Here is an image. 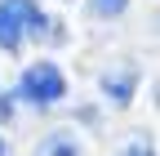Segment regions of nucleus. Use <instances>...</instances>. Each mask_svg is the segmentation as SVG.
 Returning a JSON list of instances; mask_svg holds the SVG:
<instances>
[{
	"mask_svg": "<svg viewBox=\"0 0 160 156\" xmlns=\"http://www.w3.org/2000/svg\"><path fill=\"white\" fill-rule=\"evenodd\" d=\"M13 107H18L13 94H5V98H0V121H13Z\"/></svg>",
	"mask_w": 160,
	"mask_h": 156,
	"instance_id": "nucleus-7",
	"label": "nucleus"
},
{
	"mask_svg": "<svg viewBox=\"0 0 160 156\" xmlns=\"http://www.w3.org/2000/svg\"><path fill=\"white\" fill-rule=\"evenodd\" d=\"M120 156H156V147H151L147 138H133V143H129L125 152H120Z\"/></svg>",
	"mask_w": 160,
	"mask_h": 156,
	"instance_id": "nucleus-6",
	"label": "nucleus"
},
{
	"mask_svg": "<svg viewBox=\"0 0 160 156\" xmlns=\"http://www.w3.org/2000/svg\"><path fill=\"white\" fill-rule=\"evenodd\" d=\"M36 156H89V152H85V143H80L71 129H49L45 138L36 143Z\"/></svg>",
	"mask_w": 160,
	"mask_h": 156,
	"instance_id": "nucleus-4",
	"label": "nucleus"
},
{
	"mask_svg": "<svg viewBox=\"0 0 160 156\" xmlns=\"http://www.w3.org/2000/svg\"><path fill=\"white\" fill-rule=\"evenodd\" d=\"M13 98H22L27 107L36 112H49L67 98V76L58 63H49V58H36V63L22 67V76H18V89H13Z\"/></svg>",
	"mask_w": 160,
	"mask_h": 156,
	"instance_id": "nucleus-2",
	"label": "nucleus"
},
{
	"mask_svg": "<svg viewBox=\"0 0 160 156\" xmlns=\"http://www.w3.org/2000/svg\"><path fill=\"white\" fill-rule=\"evenodd\" d=\"M0 156H13V147H9V138L0 134Z\"/></svg>",
	"mask_w": 160,
	"mask_h": 156,
	"instance_id": "nucleus-8",
	"label": "nucleus"
},
{
	"mask_svg": "<svg viewBox=\"0 0 160 156\" xmlns=\"http://www.w3.org/2000/svg\"><path fill=\"white\" fill-rule=\"evenodd\" d=\"M138 81H142V67L125 58V63H116V67L102 71L98 89H102V98H107L111 107H129V103H133V94H138Z\"/></svg>",
	"mask_w": 160,
	"mask_h": 156,
	"instance_id": "nucleus-3",
	"label": "nucleus"
},
{
	"mask_svg": "<svg viewBox=\"0 0 160 156\" xmlns=\"http://www.w3.org/2000/svg\"><path fill=\"white\" fill-rule=\"evenodd\" d=\"M129 9V0H89V13L93 18H120Z\"/></svg>",
	"mask_w": 160,
	"mask_h": 156,
	"instance_id": "nucleus-5",
	"label": "nucleus"
},
{
	"mask_svg": "<svg viewBox=\"0 0 160 156\" xmlns=\"http://www.w3.org/2000/svg\"><path fill=\"white\" fill-rule=\"evenodd\" d=\"M62 40L58 23L40 9V0H0V49L18 54L22 40Z\"/></svg>",
	"mask_w": 160,
	"mask_h": 156,
	"instance_id": "nucleus-1",
	"label": "nucleus"
}]
</instances>
